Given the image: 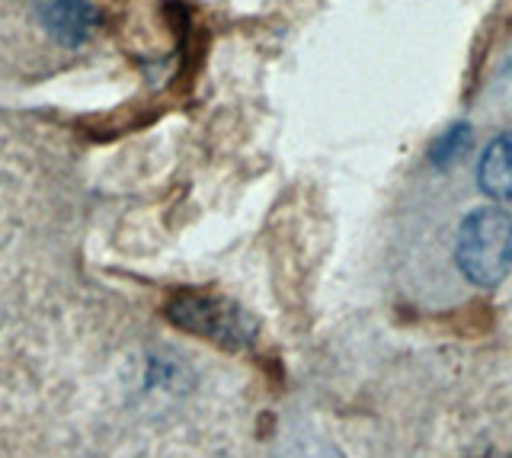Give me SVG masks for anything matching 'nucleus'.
Wrapping results in <instances>:
<instances>
[{
  "instance_id": "obj_3",
  "label": "nucleus",
  "mask_w": 512,
  "mask_h": 458,
  "mask_svg": "<svg viewBox=\"0 0 512 458\" xmlns=\"http://www.w3.org/2000/svg\"><path fill=\"white\" fill-rule=\"evenodd\" d=\"M48 36L61 45H84L96 29V10L87 0H32Z\"/></svg>"
},
{
  "instance_id": "obj_5",
  "label": "nucleus",
  "mask_w": 512,
  "mask_h": 458,
  "mask_svg": "<svg viewBox=\"0 0 512 458\" xmlns=\"http://www.w3.org/2000/svg\"><path fill=\"white\" fill-rule=\"evenodd\" d=\"M471 145V125H452L445 135H439L436 148H432V164L445 167L448 161H455V157Z\"/></svg>"
},
{
  "instance_id": "obj_1",
  "label": "nucleus",
  "mask_w": 512,
  "mask_h": 458,
  "mask_svg": "<svg viewBox=\"0 0 512 458\" xmlns=\"http://www.w3.org/2000/svg\"><path fill=\"white\" fill-rule=\"evenodd\" d=\"M455 263L477 289H493L512 270V215L500 205H480L458 228Z\"/></svg>"
},
{
  "instance_id": "obj_2",
  "label": "nucleus",
  "mask_w": 512,
  "mask_h": 458,
  "mask_svg": "<svg viewBox=\"0 0 512 458\" xmlns=\"http://www.w3.org/2000/svg\"><path fill=\"white\" fill-rule=\"evenodd\" d=\"M167 321L224 350H247L256 337V324L244 308L212 295H176L167 305Z\"/></svg>"
},
{
  "instance_id": "obj_4",
  "label": "nucleus",
  "mask_w": 512,
  "mask_h": 458,
  "mask_svg": "<svg viewBox=\"0 0 512 458\" xmlns=\"http://www.w3.org/2000/svg\"><path fill=\"white\" fill-rule=\"evenodd\" d=\"M477 186L496 202L512 199V132H500L480 154Z\"/></svg>"
}]
</instances>
